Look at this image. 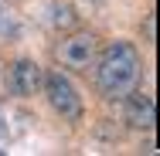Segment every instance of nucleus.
<instances>
[{
  "mask_svg": "<svg viewBox=\"0 0 160 156\" xmlns=\"http://www.w3.org/2000/svg\"><path fill=\"white\" fill-rule=\"evenodd\" d=\"M143 37H147L150 44L157 41V17H153V14H147V24H143Z\"/></svg>",
  "mask_w": 160,
  "mask_h": 156,
  "instance_id": "obj_7",
  "label": "nucleus"
},
{
  "mask_svg": "<svg viewBox=\"0 0 160 156\" xmlns=\"http://www.w3.org/2000/svg\"><path fill=\"white\" fill-rule=\"evenodd\" d=\"M55 58L68 71H89V68H96V58H99V37L92 31L68 34V37H62Z\"/></svg>",
  "mask_w": 160,
  "mask_h": 156,
  "instance_id": "obj_2",
  "label": "nucleus"
},
{
  "mask_svg": "<svg viewBox=\"0 0 160 156\" xmlns=\"http://www.w3.org/2000/svg\"><path fill=\"white\" fill-rule=\"evenodd\" d=\"M140 75H143V61H140V51L129 41H112V44L99 48L96 85L102 98H109V102L126 98L140 85Z\"/></svg>",
  "mask_w": 160,
  "mask_h": 156,
  "instance_id": "obj_1",
  "label": "nucleus"
},
{
  "mask_svg": "<svg viewBox=\"0 0 160 156\" xmlns=\"http://www.w3.org/2000/svg\"><path fill=\"white\" fill-rule=\"evenodd\" d=\"M41 88H44L51 109H55L62 119H68V122H78V119H82V95L75 92V85L65 78L62 71H48Z\"/></svg>",
  "mask_w": 160,
  "mask_h": 156,
  "instance_id": "obj_3",
  "label": "nucleus"
},
{
  "mask_svg": "<svg viewBox=\"0 0 160 156\" xmlns=\"http://www.w3.org/2000/svg\"><path fill=\"white\" fill-rule=\"evenodd\" d=\"M89 3H106V0H89Z\"/></svg>",
  "mask_w": 160,
  "mask_h": 156,
  "instance_id": "obj_8",
  "label": "nucleus"
},
{
  "mask_svg": "<svg viewBox=\"0 0 160 156\" xmlns=\"http://www.w3.org/2000/svg\"><path fill=\"white\" fill-rule=\"evenodd\" d=\"M126 125L140 129V132H153L157 125V102L150 92H133L126 95Z\"/></svg>",
  "mask_w": 160,
  "mask_h": 156,
  "instance_id": "obj_5",
  "label": "nucleus"
},
{
  "mask_svg": "<svg viewBox=\"0 0 160 156\" xmlns=\"http://www.w3.org/2000/svg\"><path fill=\"white\" fill-rule=\"evenodd\" d=\"M51 24L55 27H75V7L72 3H55L51 7Z\"/></svg>",
  "mask_w": 160,
  "mask_h": 156,
  "instance_id": "obj_6",
  "label": "nucleus"
},
{
  "mask_svg": "<svg viewBox=\"0 0 160 156\" xmlns=\"http://www.w3.org/2000/svg\"><path fill=\"white\" fill-rule=\"evenodd\" d=\"M41 85H44V68L31 58H21V61H14L10 68V75H7V88L10 95H17V98H31V95L41 92Z\"/></svg>",
  "mask_w": 160,
  "mask_h": 156,
  "instance_id": "obj_4",
  "label": "nucleus"
}]
</instances>
